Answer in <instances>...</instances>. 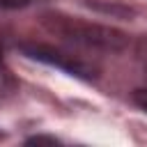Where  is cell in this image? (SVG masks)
<instances>
[{"label": "cell", "mask_w": 147, "mask_h": 147, "mask_svg": "<svg viewBox=\"0 0 147 147\" xmlns=\"http://www.w3.org/2000/svg\"><path fill=\"white\" fill-rule=\"evenodd\" d=\"M44 28L53 34H57L64 41L78 44L83 48H96V51H124L129 46V37L122 30H115L110 25H99L90 21H78L64 14H44L41 18Z\"/></svg>", "instance_id": "6da1fadb"}, {"label": "cell", "mask_w": 147, "mask_h": 147, "mask_svg": "<svg viewBox=\"0 0 147 147\" xmlns=\"http://www.w3.org/2000/svg\"><path fill=\"white\" fill-rule=\"evenodd\" d=\"M21 51L32 57V60H39L44 64H51V67H57L71 76H78V78H96L99 76V67L69 53V51H62V48H55L51 44H39V41H28V44H21Z\"/></svg>", "instance_id": "7a4b0ae2"}, {"label": "cell", "mask_w": 147, "mask_h": 147, "mask_svg": "<svg viewBox=\"0 0 147 147\" xmlns=\"http://www.w3.org/2000/svg\"><path fill=\"white\" fill-rule=\"evenodd\" d=\"M14 90H16V78L11 76V71L0 57V94H11Z\"/></svg>", "instance_id": "3957f363"}, {"label": "cell", "mask_w": 147, "mask_h": 147, "mask_svg": "<svg viewBox=\"0 0 147 147\" xmlns=\"http://www.w3.org/2000/svg\"><path fill=\"white\" fill-rule=\"evenodd\" d=\"M57 145L60 140L57 138H51V136H34V138H28V145Z\"/></svg>", "instance_id": "277c9868"}, {"label": "cell", "mask_w": 147, "mask_h": 147, "mask_svg": "<svg viewBox=\"0 0 147 147\" xmlns=\"http://www.w3.org/2000/svg\"><path fill=\"white\" fill-rule=\"evenodd\" d=\"M133 101L147 113V90H136V92H133Z\"/></svg>", "instance_id": "5b68a950"}, {"label": "cell", "mask_w": 147, "mask_h": 147, "mask_svg": "<svg viewBox=\"0 0 147 147\" xmlns=\"http://www.w3.org/2000/svg\"><path fill=\"white\" fill-rule=\"evenodd\" d=\"M30 0H0V7H5V9H21Z\"/></svg>", "instance_id": "8992f818"}]
</instances>
